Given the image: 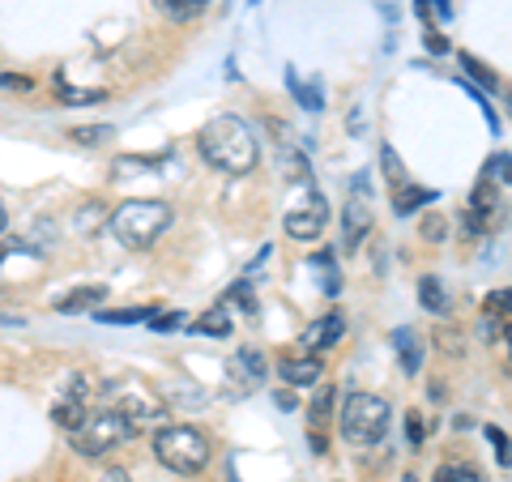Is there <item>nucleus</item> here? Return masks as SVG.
<instances>
[{
  "mask_svg": "<svg viewBox=\"0 0 512 482\" xmlns=\"http://www.w3.org/2000/svg\"><path fill=\"white\" fill-rule=\"evenodd\" d=\"M461 69H466V73H470V77H474V82L483 86V90H491V94L500 90V73H495L491 64H483V60H474V56L461 52Z\"/></svg>",
  "mask_w": 512,
  "mask_h": 482,
  "instance_id": "a211bd4d",
  "label": "nucleus"
},
{
  "mask_svg": "<svg viewBox=\"0 0 512 482\" xmlns=\"http://www.w3.org/2000/svg\"><path fill=\"white\" fill-rule=\"evenodd\" d=\"M406 436H410L414 448L423 444V419H419V414H406Z\"/></svg>",
  "mask_w": 512,
  "mask_h": 482,
  "instance_id": "c9c22d12",
  "label": "nucleus"
},
{
  "mask_svg": "<svg viewBox=\"0 0 512 482\" xmlns=\"http://www.w3.org/2000/svg\"><path fill=\"white\" fill-rule=\"evenodd\" d=\"M154 5L167 22H197L201 13L210 9V0H154Z\"/></svg>",
  "mask_w": 512,
  "mask_h": 482,
  "instance_id": "dca6fc26",
  "label": "nucleus"
},
{
  "mask_svg": "<svg viewBox=\"0 0 512 482\" xmlns=\"http://www.w3.org/2000/svg\"><path fill=\"white\" fill-rule=\"evenodd\" d=\"M286 86H291V94H295V99L308 107V111H320V107H325V94H320V86H303L295 69H286Z\"/></svg>",
  "mask_w": 512,
  "mask_h": 482,
  "instance_id": "aec40b11",
  "label": "nucleus"
},
{
  "mask_svg": "<svg viewBox=\"0 0 512 482\" xmlns=\"http://www.w3.org/2000/svg\"><path fill=\"white\" fill-rule=\"evenodd\" d=\"M116 137V128L111 124H86V128H73L69 141H77V146H103V141Z\"/></svg>",
  "mask_w": 512,
  "mask_h": 482,
  "instance_id": "b1692460",
  "label": "nucleus"
},
{
  "mask_svg": "<svg viewBox=\"0 0 512 482\" xmlns=\"http://www.w3.org/2000/svg\"><path fill=\"white\" fill-rule=\"evenodd\" d=\"M274 401H278V406H282V410H295V397H291V393H286V389H282V393H274Z\"/></svg>",
  "mask_w": 512,
  "mask_h": 482,
  "instance_id": "e433bc0d",
  "label": "nucleus"
},
{
  "mask_svg": "<svg viewBox=\"0 0 512 482\" xmlns=\"http://www.w3.org/2000/svg\"><path fill=\"white\" fill-rule=\"evenodd\" d=\"M329 414H333V384H325V389H316L312 406H308V427L316 431L320 423H329Z\"/></svg>",
  "mask_w": 512,
  "mask_h": 482,
  "instance_id": "4be33fe9",
  "label": "nucleus"
},
{
  "mask_svg": "<svg viewBox=\"0 0 512 482\" xmlns=\"http://www.w3.org/2000/svg\"><path fill=\"white\" fill-rule=\"evenodd\" d=\"M99 482H128V474H124V470H111V474H103Z\"/></svg>",
  "mask_w": 512,
  "mask_h": 482,
  "instance_id": "58836bf2",
  "label": "nucleus"
},
{
  "mask_svg": "<svg viewBox=\"0 0 512 482\" xmlns=\"http://www.w3.org/2000/svg\"><path fill=\"white\" fill-rule=\"evenodd\" d=\"M107 299V286L103 282H90V286H77V291H69L60 303H56V312L60 316H77V312H94L99 303Z\"/></svg>",
  "mask_w": 512,
  "mask_h": 482,
  "instance_id": "ddd939ff",
  "label": "nucleus"
},
{
  "mask_svg": "<svg viewBox=\"0 0 512 482\" xmlns=\"http://www.w3.org/2000/svg\"><path fill=\"white\" fill-rule=\"evenodd\" d=\"M423 47H427V52H436V56H444V52H448V39L440 35V30H427V35H423Z\"/></svg>",
  "mask_w": 512,
  "mask_h": 482,
  "instance_id": "f704fd0d",
  "label": "nucleus"
},
{
  "mask_svg": "<svg viewBox=\"0 0 512 482\" xmlns=\"http://www.w3.org/2000/svg\"><path fill=\"white\" fill-rule=\"evenodd\" d=\"M278 376L291 389H312V384L325 380V363H320V355H286L278 363Z\"/></svg>",
  "mask_w": 512,
  "mask_h": 482,
  "instance_id": "9d476101",
  "label": "nucleus"
},
{
  "mask_svg": "<svg viewBox=\"0 0 512 482\" xmlns=\"http://www.w3.org/2000/svg\"><path fill=\"white\" fill-rule=\"evenodd\" d=\"M483 316L487 320H500V325H508V286H500V291H491L483 299Z\"/></svg>",
  "mask_w": 512,
  "mask_h": 482,
  "instance_id": "393cba45",
  "label": "nucleus"
},
{
  "mask_svg": "<svg viewBox=\"0 0 512 482\" xmlns=\"http://www.w3.org/2000/svg\"><path fill=\"white\" fill-rule=\"evenodd\" d=\"M423 239H427V244H444V218L440 214L423 218Z\"/></svg>",
  "mask_w": 512,
  "mask_h": 482,
  "instance_id": "473e14b6",
  "label": "nucleus"
},
{
  "mask_svg": "<svg viewBox=\"0 0 512 482\" xmlns=\"http://www.w3.org/2000/svg\"><path fill=\"white\" fill-rule=\"evenodd\" d=\"M60 99L64 103H103L107 90H69V86H60Z\"/></svg>",
  "mask_w": 512,
  "mask_h": 482,
  "instance_id": "c756f323",
  "label": "nucleus"
},
{
  "mask_svg": "<svg viewBox=\"0 0 512 482\" xmlns=\"http://www.w3.org/2000/svg\"><path fill=\"white\" fill-rule=\"evenodd\" d=\"M133 436H137L133 419H128V414H120V410H111V406H103V410L86 414V423L73 431V448H77L82 457H103V453L120 448L124 440H133Z\"/></svg>",
  "mask_w": 512,
  "mask_h": 482,
  "instance_id": "39448f33",
  "label": "nucleus"
},
{
  "mask_svg": "<svg viewBox=\"0 0 512 482\" xmlns=\"http://www.w3.org/2000/svg\"><path fill=\"white\" fill-rule=\"evenodd\" d=\"M487 440L495 444V457H500V465H504V470H508V431L504 427H487Z\"/></svg>",
  "mask_w": 512,
  "mask_h": 482,
  "instance_id": "7c9ffc66",
  "label": "nucleus"
},
{
  "mask_svg": "<svg viewBox=\"0 0 512 482\" xmlns=\"http://www.w3.org/2000/svg\"><path fill=\"white\" fill-rule=\"evenodd\" d=\"M192 333H205V337H227L231 333V316H227V308H214V312H205L197 325H188Z\"/></svg>",
  "mask_w": 512,
  "mask_h": 482,
  "instance_id": "6ab92c4d",
  "label": "nucleus"
},
{
  "mask_svg": "<svg viewBox=\"0 0 512 482\" xmlns=\"http://www.w3.org/2000/svg\"><path fill=\"white\" fill-rule=\"evenodd\" d=\"M436 201H440V192H436V188L406 184V188H397V192H393V214H397V218H410L414 210H427V205H436Z\"/></svg>",
  "mask_w": 512,
  "mask_h": 482,
  "instance_id": "4468645a",
  "label": "nucleus"
},
{
  "mask_svg": "<svg viewBox=\"0 0 512 482\" xmlns=\"http://www.w3.org/2000/svg\"><path fill=\"white\" fill-rule=\"evenodd\" d=\"M154 457L163 461L171 474H201L214 457V444L201 427L180 423V427H163L154 436Z\"/></svg>",
  "mask_w": 512,
  "mask_h": 482,
  "instance_id": "20e7f679",
  "label": "nucleus"
},
{
  "mask_svg": "<svg viewBox=\"0 0 512 482\" xmlns=\"http://www.w3.org/2000/svg\"><path fill=\"white\" fill-rule=\"evenodd\" d=\"M0 325H22V320L18 316H0Z\"/></svg>",
  "mask_w": 512,
  "mask_h": 482,
  "instance_id": "79ce46f5",
  "label": "nucleus"
},
{
  "mask_svg": "<svg viewBox=\"0 0 512 482\" xmlns=\"http://www.w3.org/2000/svg\"><path fill=\"white\" fill-rule=\"evenodd\" d=\"M427 18H440V22H453V5H448V0H427Z\"/></svg>",
  "mask_w": 512,
  "mask_h": 482,
  "instance_id": "72a5a7b5",
  "label": "nucleus"
},
{
  "mask_svg": "<svg viewBox=\"0 0 512 482\" xmlns=\"http://www.w3.org/2000/svg\"><path fill=\"white\" fill-rule=\"evenodd\" d=\"M419 303L427 312H436L444 316L448 312V291H444V282L436 278V273H427V278H419Z\"/></svg>",
  "mask_w": 512,
  "mask_h": 482,
  "instance_id": "f3484780",
  "label": "nucleus"
},
{
  "mask_svg": "<svg viewBox=\"0 0 512 482\" xmlns=\"http://www.w3.org/2000/svg\"><path fill=\"white\" fill-rule=\"evenodd\" d=\"M500 222H504V197L495 192V184L478 180V188L470 192L466 214H461V227H466L470 235H491Z\"/></svg>",
  "mask_w": 512,
  "mask_h": 482,
  "instance_id": "0eeeda50",
  "label": "nucleus"
},
{
  "mask_svg": "<svg viewBox=\"0 0 512 482\" xmlns=\"http://www.w3.org/2000/svg\"><path fill=\"white\" fill-rule=\"evenodd\" d=\"M103 397L111 401V410H120V414H128L133 419V427H141V423H154L158 414H163V406H158V397H150V393H141L137 389V380H107L103 384Z\"/></svg>",
  "mask_w": 512,
  "mask_h": 482,
  "instance_id": "423d86ee",
  "label": "nucleus"
},
{
  "mask_svg": "<svg viewBox=\"0 0 512 482\" xmlns=\"http://www.w3.org/2000/svg\"><path fill=\"white\" fill-rule=\"evenodd\" d=\"M154 312L150 308H124V312H94L99 325H146Z\"/></svg>",
  "mask_w": 512,
  "mask_h": 482,
  "instance_id": "5701e85b",
  "label": "nucleus"
},
{
  "mask_svg": "<svg viewBox=\"0 0 512 482\" xmlns=\"http://www.w3.org/2000/svg\"><path fill=\"white\" fill-rule=\"evenodd\" d=\"M99 222H107V214H103V205L99 201H90V205H82V210H77V231H99Z\"/></svg>",
  "mask_w": 512,
  "mask_h": 482,
  "instance_id": "bb28decb",
  "label": "nucleus"
},
{
  "mask_svg": "<svg viewBox=\"0 0 512 482\" xmlns=\"http://www.w3.org/2000/svg\"><path fill=\"white\" fill-rule=\"evenodd\" d=\"M414 13H419V18L427 22V0H419V5H414Z\"/></svg>",
  "mask_w": 512,
  "mask_h": 482,
  "instance_id": "ea45409f",
  "label": "nucleus"
},
{
  "mask_svg": "<svg viewBox=\"0 0 512 482\" xmlns=\"http://www.w3.org/2000/svg\"><path fill=\"white\" fill-rule=\"evenodd\" d=\"M367 235H372V210H367V201L355 197L342 210V244L346 248H359Z\"/></svg>",
  "mask_w": 512,
  "mask_h": 482,
  "instance_id": "f8f14e48",
  "label": "nucleus"
},
{
  "mask_svg": "<svg viewBox=\"0 0 512 482\" xmlns=\"http://www.w3.org/2000/svg\"><path fill=\"white\" fill-rule=\"evenodd\" d=\"M483 180H487V184H504V180H508V154H504V150L483 167Z\"/></svg>",
  "mask_w": 512,
  "mask_h": 482,
  "instance_id": "c85d7f7f",
  "label": "nucleus"
},
{
  "mask_svg": "<svg viewBox=\"0 0 512 482\" xmlns=\"http://www.w3.org/2000/svg\"><path fill=\"white\" fill-rule=\"evenodd\" d=\"M308 444H312V453H325V440H320V431H312Z\"/></svg>",
  "mask_w": 512,
  "mask_h": 482,
  "instance_id": "4c0bfd02",
  "label": "nucleus"
},
{
  "mask_svg": "<svg viewBox=\"0 0 512 482\" xmlns=\"http://www.w3.org/2000/svg\"><path fill=\"white\" fill-rule=\"evenodd\" d=\"M342 333H346V316L342 312H325V316L312 320V325L299 333V346H303V355H320V350L338 346Z\"/></svg>",
  "mask_w": 512,
  "mask_h": 482,
  "instance_id": "1a4fd4ad",
  "label": "nucleus"
},
{
  "mask_svg": "<svg viewBox=\"0 0 512 482\" xmlns=\"http://www.w3.org/2000/svg\"><path fill=\"white\" fill-rule=\"evenodd\" d=\"M431 482H483V474L474 470V465L466 461H444L436 474H431Z\"/></svg>",
  "mask_w": 512,
  "mask_h": 482,
  "instance_id": "412c9836",
  "label": "nucleus"
},
{
  "mask_svg": "<svg viewBox=\"0 0 512 482\" xmlns=\"http://www.w3.org/2000/svg\"><path fill=\"white\" fill-rule=\"evenodd\" d=\"M393 346L397 355H402V372L406 376H419V363H423V350H419V337H414V329H393Z\"/></svg>",
  "mask_w": 512,
  "mask_h": 482,
  "instance_id": "2eb2a0df",
  "label": "nucleus"
},
{
  "mask_svg": "<svg viewBox=\"0 0 512 482\" xmlns=\"http://www.w3.org/2000/svg\"><path fill=\"white\" fill-rule=\"evenodd\" d=\"M389 401L376 397V393H350L342 401V414H338V427H342V440L350 448H372L384 440V431H389Z\"/></svg>",
  "mask_w": 512,
  "mask_h": 482,
  "instance_id": "7ed1b4c3",
  "label": "nucleus"
},
{
  "mask_svg": "<svg viewBox=\"0 0 512 482\" xmlns=\"http://www.w3.org/2000/svg\"><path fill=\"white\" fill-rule=\"evenodd\" d=\"M380 163H384V171H389V192H397V188H406V184H410V180H406V167H402V158H397L389 146H384Z\"/></svg>",
  "mask_w": 512,
  "mask_h": 482,
  "instance_id": "a878e982",
  "label": "nucleus"
},
{
  "mask_svg": "<svg viewBox=\"0 0 512 482\" xmlns=\"http://www.w3.org/2000/svg\"><path fill=\"white\" fill-rule=\"evenodd\" d=\"M107 227L124 248H150L171 227V205L167 201H124L120 210L107 214Z\"/></svg>",
  "mask_w": 512,
  "mask_h": 482,
  "instance_id": "f03ea898",
  "label": "nucleus"
},
{
  "mask_svg": "<svg viewBox=\"0 0 512 482\" xmlns=\"http://www.w3.org/2000/svg\"><path fill=\"white\" fill-rule=\"evenodd\" d=\"M325 222H329L325 192H308V197L286 214V235L291 239H316V235H325Z\"/></svg>",
  "mask_w": 512,
  "mask_h": 482,
  "instance_id": "6e6552de",
  "label": "nucleus"
},
{
  "mask_svg": "<svg viewBox=\"0 0 512 482\" xmlns=\"http://www.w3.org/2000/svg\"><path fill=\"white\" fill-rule=\"evenodd\" d=\"M227 376L235 384H256V380H265V355L256 346H239L235 355L227 359Z\"/></svg>",
  "mask_w": 512,
  "mask_h": 482,
  "instance_id": "9b49d317",
  "label": "nucleus"
},
{
  "mask_svg": "<svg viewBox=\"0 0 512 482\" xmlns=\"http://www.w3.org/2000/svg\"><path fill=\"white\" fill-rule=\"evenodd\" d=\"M5 222H9V210H5V201H0V231H5Z\"/></svg>",
  "mask_w": 512,
  "mask_h": 482,
  "instance_id": "a19ab883",
  "label": "nucleus"
},
{
  "mask_svg": "<svg viewBox=\"0 0 512 482\" xmlns=\"http://www.w3.org/2000/svg\"><path fill=\"white\" fill-rule=\"evenodd\" d=\"M197 150L222 175H252L261 163V141H256L252 124L239 116H214L197 133Z\"/></svg>",
  "mask_w": 512,
  "mask_h": 482,
  "instance_id": "f257e3e1",
  "label": "nucleus"
},
{
  "mask_svg": "<svg viewBox=\"0 0 512 482\" xmlns=\"http://www.w3.org/2000/svg\"><path fill=\"white\" fill-rule=\"evenodd\" d=\"M146 325H150V329H158V333H171V329H180V325H184V312H163V316H150Z\"/></svg>",
  "mask_w": 512,
  "mask_h": 482,
  "instance_id": "2f4dec72",
  "label": "nucleus"
},
{
  "mask_svg": "<svg viewBox=\"0 0 512 482\" xmlns=\"http://www.w3.org/2000/svg\"><path fill=\"white\" fill-rule=\"evenodd\" d=\"M227 303H239L248 316H256V295H252V286L248 282H235L231 291H227Z\"/></svg>",
  "mask_w": 512,
  "mask_h": 482,
  "instance_id": "cd10ccee",
  "label": "nucleus"
}]
</instances>
